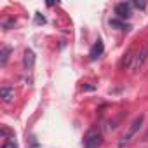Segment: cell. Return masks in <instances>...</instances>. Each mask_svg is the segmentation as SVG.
<instances>
[{
  "instance_id": "cell-1",
  "label": "cell",
  "mask_w": 148,
  "mask_h": 148,
  "mask_svg": "<svg viewBox=\"0 0 148 148\" xmlns=\"http://www.w3.org/2000/svg\"><path fill=\"white\" fill-rule=\"evenodd\" d=\"M101 141H103V134H101L99 129L94 127V129H89L87 134L84 136L82 146H84V148H98V146L101 145Z\"/></svg>"
},
{
  "instance_id": "cell-2",
  "label": "cell",
  "mask_w": 148,
  "mask_h": 148,
  "mask_svg": "<svg viewBox=\"0 0 148 148\" xmlns=\"http://www.w3.org/2000/svg\"><path fill=\"white\" fill-rule=\"evenodd\" d=\"M143 120H145V115H139V117H136L134 120H132V124L129 125V129H127V132L120 138V143H119V146L120 148H124L129 141H131V138L139 131V127H141V124H143Z\"/></svg>"
},
{
  "instance_id": "cell-3",
  "label": "cell",
  "mask_w": 148,
  "mask_h": 148,
  "mask_svg": "<svg viewBox=\"0 0 148 148\" xmlns=\"http://www.w3.org/2000/svg\"><path fill=\"white\" fill-rule=\"evenodd\" d=\"M148 58V45H143L139 49V52L132 58V63H131V70L132 71H139L143 66H145V61Z\"/></svg>"
},
{
  "instance_id": "cell-4",
  "label": "cell",
  "mask_w": 148,
  "mask_h": 148,
  "mask_svg": "<svg viewBox=\"0 0 148 148\" xmlns=\"http://www.w3.org/2000/svg\"><path fill=\"white\" fill-rule=\"evenodd\" d=\"M115 14H117V18H120V19H127V18L131 16V4H125V2L117 4V5H115Z\"/></svg>"
},
{
  "instance_id": "cell-5",
  "label": "cell",
  "mask_w": 148,
  "mask_h": 148,
  "mask_svg": "<svg viewBox=\"0 0 148 148\" xmlns=\"http://www.w3.org/2000/svg\"><path fill=\"white\" fill-rule=\"evenodd\" d=\"M103 49H105V47H103V42H101V40H98V42L92 45L91 52H89V59H91V61H96V59L103 54Z\"/></svg>"
},
{
  "instance_id": "cell-6",
  "label": "cell",
  "mask_w": 148,
  "mask_h": 148,
  "mask_svg": "<svg viewBox=\"0 0 148 148\" xmlns=\"http://www.w3.org/2000/svg\"><path fill=\"white\" fill-rule=\"evenodd\" d=\"M33 63H35V54H33V51L26 49L25 51V68L26 70H32L33 68Z\"/></svg>"
},
{
  "instance_id": "cell-7",
  "label": "cell",
  "mask_w": 148,
  "mask_h": 148,
  "mask_svg": "<svg viewBox=\"0 0 148 148\" xmlns=\"http://www.w3.org/2000/svg\"><path fill=\"white\" fill-rule=\"evenodd\" d=\"M0 96L4 98V101H12V99H14V89H11V87H2V89H0Z\"/></svg>"
},
{
  "instance_id": "cell-8",
  "label": "cell",
  "mask_w": 148,
  "mask_h": 148,
  "mask_svg": "<svg viewBox=\"0 0 148 148\" xmlns=\"http://www.w3.org/2000/svg\"><path fill=\"white\" fill-rule=\"evenodd\" d=\"M9 54H11V49H9V47H4V49H2V59H0V64H2V66L7 63Z\"/></svg>"
},
{
  "instance_id": "cell-9",
  "label": "cell",
  "mask_w": 148,
  "mask_h": 148,
  "mask_svg": "<svg viewBox=\"0 0 148 148\" xmlns=\"http://www.w3.org/2000/svg\"><path fill=\"white\" fill-rule=\"evenodd\" d=\"M2 148H18V145H16V141H14V139H11V141H5Z\"/></svg>"
},
{
  "instance_id": "cell-10",
  "label": "cell",
  "mask_w": 148,
  "mask_h": 148,
  "mask_svg": "<svg viewBox=\"0 0 148 148\" xmlns=\"http://www.w3.org/2000/svg\"><path fill=\"white\" fill-rule=\"evenodd\" d=\"M145 139H146V141H148V132H146V134H145Z\"/></svg>"
}]
</instances>
